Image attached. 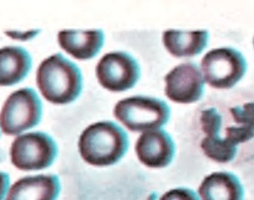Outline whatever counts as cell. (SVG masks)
<instances>
[{
    "label": "cell",
    "mask_w": 254,
    "mask_h": 200,
    "mask_svg": "<svg viewBox=\"0 0 254 200\" xmlns=\"http://www.w3.org/2000/svg\"><path fill=\"white\" fill-rule=\"evenodd\" d=\"M36 82L43 98L57 105L73 103L83 89L80 69L61 53L50 56L40 65Z\"/></svg>",
    "instance_id": "obj_1"
},
{
    "label": "cell",
    "mask_w": 254,
    "mask_h": 200,
    "mask_svg": "<svg viewBox=\"0 0 254 200\" xmlns=\"http://www.w3.org/2000/svg\"><path fill=\"white\" fill-rule=\"evenodd\" d=\"M78 147L86 163L95 167L113 166L128 150V136L118 124L99 121L83 131Z\"/></svg>",
    "instance_id": "obj_2"
},
{
    "label": "cell",
    "mask_w": 254,
    "mask_h": 200,
    "mask_svg": "<svg viewBox=\"0 0 254 200\" xmlns=\"http://www.w3.org/2000/svg\"><path fill=\"white\" fill-rule=\"evenodd\" d=\"M114 114L128 130L133 133H147L159 130L168 123L170 109L166 101L153 97L126 98L119 101Z\"/></svg>",
    "instance_id": "obj_3"
},
{
    "label": "cell",
    "mask_w": 254,
    "mask_h": 200,
    "mask_svg": "<svg viewBox=\"0 0 254 200\" xmlns=\"http://www.w3.org/2000/svg\"><path fill=\"white\" fill-rule=\"evenodd\" d=\"M42 101L31 88H22L9 95L0 111V129L6 135H20L40 124Z\"/></svg>",
    "instance_id": "obj_4"
},
{
    "label": "cell",
    "mask_w": 254,
    "mask_h": 200,
    "mask_svg": "<svg viewBox=\"0 0 254 200\" xmlns=\"http://www.w3.org/2000/svg\"><path fill=\"white\" fill-rule=\"evenodd\" d=\"M204 80L216 89L235 87L247 72V61L232 47L211 50L201 60Z\"/></svg>",
    "instance_id": "obj_5"
},
{
    "label": "cell",
    "mask_w": 254,
    "mask_h": 200,
    "mask_svg": "<svg viewBox=\"0 0 254 200\" xmlns=\"http://www.w3.org/2000/svg\"><path fill=\"white\" fill-rule=\"evenodd\" d=\"M57 154V143L50 135L41 131L17 136L10 148L11 163L21 171L48 168L52 166Z\"/></svg>",
    "instance_id": "obj_6"
},
{
    "label": "cell",
    "mask_w": 254,
    "mask_h": 200,
    "mask_svg": "<svg viewBox=\"0 0 254 200\" xmlns=\"http://www.w3.org/2000/svg\"><path fill=\"white\" fill-rule=\"evenodd\" d=\"M141 75L137 61L126 52H111L96 66V77L101 87L114 93L126 92L137 84Z\"/></svg>",
    "instance_id": "obj_7"
},
{
    "label": "cell",
    "mask_w": 254,
    "mask_h": 200,
    "mask_svg": "<svg viewBox=\"0 0 254 200\" xmlns=\"http://www.w3.org/2000/svg\"><path fill=\"white\" fill-rule=\"evenodd\" d=\"M164 80L166 95L175 103H196L204 95V75L194 62H185L174 67Z\"/></svg>",
    "instance_id": "obj_8"
},
{
    "label": "cell",
    "mask_w": 254,
    "mask_h": 200,
    "mask_svg": "<svg viewBox=\"0 0 254 200\" xmlns=\"http://www.w3.org/2000/svg\"><path fill=\"white\" fill-rule=\"evenodd\" d=\"M136 153L139 161L149 168H164L172 163L175 145L167 131L153 130L142 133L136 142Z\"/></svg>",
    "instance_id": "obj_9"
},
{
    "label": "cell",
    "mask_w": 254,
    "mask_h": 200,
    "mask_svg": "<svg viewBox=\"0 0 254 200\" xmlns=\"http://www.w3.org/2000/svg\"><path fill=\"white\" fill-rule=\"evenodd\" d=\"M61 192L56 174L24 177L7 192L5 200H57Z\"/></svg>",
    "instance_id": "obj_10"
},
{
    "label": "cell",
    "mask_w": 254,
    "mask_h": 200,
    "mask_svg": "<svg viewBox=\"0 0 254 200\" xmlns=\"http://www.w3.org/2000/svg\"><path fill=\"white\" fill-rule=\"evenodd\" d=\"M105 35L103 30H63L58 34V44L77 60H91L103 49Z\"/></svg>",
    "instance_id": "obj_11"
},
{
    "label": "cell",
    "mask_w": 254,
    "mask_h": 200,
    "mask_svg": "<svg viewBox=\"0 0 254 200\" xmlns=\"http://www.w3.org/2000/svg\"><path fill=\"white\" fill-rule=\"evenodd\" d=\"M32 67V58L20 46L0 49V87H10L27 77Z\"/></svg>",
    "instance_id": "obj_12"
},
{
    "label": "cell",
    "mask_w": 254,
    "mask_h": 200,
    "mask_svg": "<svg viewBox=\"0 0 254 200\" xmlns=\"http://www.w3.org/2000/svg\"><path fill=\"white\" fill-rule=\"evenodd\" d=\"M201 200H243L245 189L240 178L230 172H216L205 177L199 187Z\"/></svg>",
    "instance_id": "obj_13"
},
{
    "label": "cell",
    "mask_w": 254,
    "mask_h": 200,
    "mask_svg": "<svg viewBox=\"0 0 254 200\" xmlns=\"http://www.w3.org/2000/svg\"><path fill=\"white\" fill-rule=\"evenodd\" d=\"M209 37L206 30H167L163 34V44L170 55L175 57H194L206 49Z\"/></svg>",
    "instance_id": "obj_14"
},
{
    "label": "cell",
    "mask_w": 254,
    "mask_h": 200,
    "mask_svg": "<svg viewBox=\"0 0 254 200\" xmlns=\"http://www.w3.org/2000/svg\"><path fill=\"white\" fill-rule=\"evenodd\" d=\"M201 150L205 156L218 163H227L235 158L237 146L233 145L227 138H221L218 133L206 136L201 141Z\"/></svg>",
    "instance_id": "obj_15"
},
{
    "label": "cell",
    "mask_w": 254,
    "mask_h": 200,
    "mask_svg": "<svg viewBox=\"0 0 254 200\" xmlns=\"http://www.w3.org/2000/svg\"><path fill=\"white\" fill-rule=\"evenodd\" d=\"M200 123H201L202 131L206 133V136H210L220 133L222 119L215 108H210L202 111L200 116Z\"/></svg>",
    "instance_id": "obj_16"
},
{
    "label": "cell",
    "mask_w": 254,
    "mask_h": 200,
    "mask_svg": "<svg viewBox=\"0 0 254 200\" xmlns=\"http://www.w3.org/2000/svg\"><path fill=\"white\" fill-rule=\"evenodd\" d=\"M230 111L236 123L254 128V101L243 104V105L233 106Z\"/></svg>",
    "instance_id": "obj_17"
},
{
    "label": "cell",
    "mask_w": 254,
    "mask_h": 200,
    "mask_svg": "<svg viewBox=\"0 0 254 200\" xmlns=\"http://www.w3.org/2000/svg\"><path fill=\"white\" fill-rule=\"evenodd\" d=\"M254 137V128L251 126H230L226 129V138L230 140L233 145L247 142Z\"/></svg>",
    "instance_id": "obj_18"
},
{
    "label": "cell",
    "mask_w": 254,
    "mask_h": 200,
    "mask_svg": "<svg viewBox=\"0 0 254 200\" xmlns=\"http://www.w3.org/2000/svg\"><path fill=\"white\" fill-rule=\"evenodd\" d=\"M161 200H200V198L191 189L175 188L167 192Z\"/></svg>",
    "instance_id": "obj_19"
},
{
    "label": "cell",
    "mask_w": 254,
    "mask_h": 200,
    "mask_svg": "<svg viewBox=\"0 0 254 200\" xmlns=\"http://www.w3.org/2000/svg\"><path fill=\"white\" fill-rule=\"evenodd\" d=\"M10 186V177L7 173L0 172V200H4L5 196L9 192Z\"/></svg>",
    "instance_id": "obj_20"
},
{
    "label": "cell",
    "mask_w": 254,
    "mask_h": 200,
    "mask_svg": "<svg viewBox=\"0 0 254 200\" xmlns=\"http://www.w3.org/2000/svg\"><path fill=\"white\" fill-rule=\"evenodd\" d=\"M40 32V30H36V31H29L26 34H20V32H6L10 37L12 39H17V40H22V41H26V40L34 39L37 34Z\"/></svg>",
    "instance_id": "obj_21"
},
{
    "label": "cell",
    "mask_w": 254,
    "mask_h": 200,
    "mask_svg": "<svg viewBox=\"0 0 254 200\" xmlns=\"http://www.w3.org/2000/svg\"><path fill=\"white\" fill-rule=\"evenodd\" d=\"M253 45H254V40H253Z\"/></svg>",
    "instance_id": "obj_22"
}]
</instances>
